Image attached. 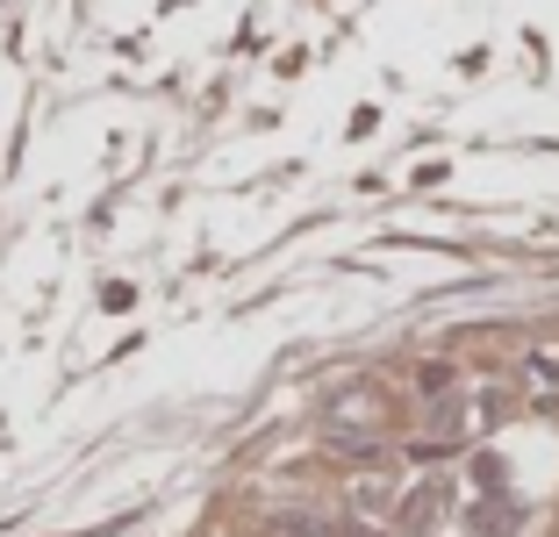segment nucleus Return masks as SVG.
Returning <instances> with one entry per match:
<instances>
[{
    "mask_svg": "<svg viewBox=\"0 0 559 537\" xmlns=\"http://www.w3.org/2000/svg\"><path fill=\"white\" fill-rule=\"evenodd\" d=\"M438 494H444V488H438V480H424V488H416V494H409V502H402V509H395V530H409V537H424V523H430V516H438Z\"/></svg>",
    "mask_w": 559,
    "mask_h": 537,
    "instance_id": "nucleus-1",
    "label": "nucleus"
},
{
    "mask_svg": "<svg viewBox=\"0 0 559 537\" xmlns=\"http://www.w3.org/2000/svg\"><path fill=\"white\" fill-rule=\"evenodd\" d=\"M452 387H460L452 366H424V373H416V394H424V402H438V394H452Z\"/></svg>",
    "mask_w": 559,
    "mask_h": 537,
    "instance_id": "nucleus-2",
    "label": "nucleus"
},
{
    "mask_svg": "<svg viewBox=\"0 0 559 537\" xmlns=\"http://www.w3.org/2000/svg\"><path fill=\"white\" fill-rule=\"evenodd\" d=\"M474 530H480V537H516V509H480Z\"/></svg>",
    "mask_w": 559,
    "mask_h": 537,
    "instance_id": "nucleus-3",
    "label": "nucleus"
},
{
    "mask_svg": "<svg viewBox=\"0 0 559 537\" xmlns=\"http://www.w3.org/2000/svg\"><path fill=\"white\" fill-rule=\"evenodd\" d=\"M352 502H359L366 516H380V509H388V488H380V480H359V488H352Z\"/></svg>",
    "mask_w": 559,
    "mask_h": 537,
    "instance_id": "nucleus-4",
    "label": "nucleus"
}]
</instances>
